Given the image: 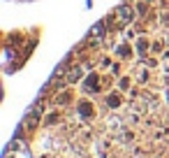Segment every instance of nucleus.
Listing matches in <instances>:
<instances>
[{
	"instance_id": "1",
	"label": "nucleus",
	"mask_w": 169,
	"mask_h": 158,
	"mask_svg": "<svg viewBox=\"0 0 169 158\" xmlns=\"http://www.w3.org/2000/svg\"><path fill=\"white\" fill-rule=\"evenodd\" d=\"M109 105L116 107V105H118V98H116V95H109Z\"/></svg>"
}]
</instances>
